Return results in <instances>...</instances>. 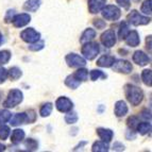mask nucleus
<instances>
[{"mask_svg": "<svg viewBox=\"0 0 152 152\" xmlns=\"http://www.w3.org/2000/svg\"><path fill=\"white\" fill-rule=\"evenodd\" d=\"M107 0H88V10L91 14H98L105 7Z\"/></svg>", "mask_w": 152, "mask_h": 152, "instance_id": "f8f14e48", "label": "nucleus"}, {"mask_svg": "<svg viewBox=\"0 0 152 152\" xmlns=\"http://www.w3.org/2000/svg\"><path fill=\"white\" fill-rule=\"evenodd\" d=\"M65 84L69 88H72V89H76L80 86V84H81V81L77 78L75 75H71V76H68L66 78L65 80Z\"/></svg>", "mask_w": 152, "mask_h": 152, "instance_id": "4be33fe9", "label": "nucleus"}, {"mask_svg": "<svg viewBox=\"0 0 152 152\" xmlns=\"http://www.w3.org/2000/svg\"><path fill=\"white\" fill-rule=\"evenodd\" d=\"M20 37L23 42L31 44L34 43V42H37L41 38V33L35 31L33 28H28L20 33Z\"/></svg>", "mask_w": 152, "mask_h": 152, "instance_id": "6e6552de", "label": "nucleus"}, {"mask_svg": "<svg viewBox=\"0 0 152 152\" xmlns=\"http://www.w3.org/2000/svg\"><path fill=\"white\" fill-rule=\"evenodd\" d=\"M116 34L113 30H107L101 35V43L103 44L107 48H111L116 44Z\"/></svg>", "mask_w": 152, "mask_h": 152, "instance_id": "9d476101", "label": "nucleus"}, {"mask_svg": "<svg viewBox=\"0 0 152 152\" xmlns=\"http://www.w3.org/2000/svg\"><path fill=\"white\" fill-rule=\"evenodd\" d=\"M127 138L128 140H131V138H133V140H134L135 138V134L134 133H133V130H132V131H128L127 132Z\"/></svg>", "mask_w": 152, "mask_h": 152, "instance_id": "49530a36", "label": "nucleus"}, {"mask_svg": "<svg viewBox=\"0 0 152 152\" xmlns=\"http://www.w3.org/2000/svg\"><path fill=\"white\" fill-rule=\"evenodd\" d=\"M14 16H15V11H14V10H9L8 12H7V14H5V17H4L5 23H12V19H13V17H14Z\"/></svg>", "mask_w": 152, "mask_h": 152, "instance_id": "a19ab883", "label": "nucleus"}, {"mask_svg": "<svg viewBox=\"0 0 152 152\" xmlns=\"http://www.w3.org/2000/svg\"><path fill=\"white\" fill-rule=\"evenodd\" d=\"M147 48H149V51L151 52V36H148L147 38Z\"/></svg>", "mask_w": 152, "mask_h": 152, "instance_id": "de8ad7c7", "label": "nucleus"}, {"mask_svg": "<svg viewBox=\"0 0 152 152\" xmlns=\"http://www.w3.org/2000/svg\"><path fill=\"white\" fill-rule=\"evenodd\" d=\"M10 128L8 126H5L4 124L0 126V140H5L10 135Z\"/></svg>", "mask_w": 152, "mask_h": 152, "instance_id": "473e14b6", "label": "nucleus"}, {"mask_svg": "<svg viewBox=\"0 0 152 152\" xmlns=\"http://www.w3.org/2000/svg\"><path fill=\"white\" fill-rule=\"evenodd\" d=\"M94 25L97 29H103V28H105L107 23H105L104 20H102V19H95Z\"/></svg>", "mask_w": 152, "mask_h": 152, "instance_id": "37998d69", "label": "nucleus"}, {"mask_svg": "<svg viewBox=\"0 0 152 152\" xmlns=\"http://www.w3.org/2000/svg\"><path fill=\"white\" fill-rule=\"evenodd\" d=\"M4 150H5V146L3 144H0V152L4 151Z\"/></svg>", "mask_w": 152, "mask_h": 152, "instance_id": "8fccbe9b", "label": "nucleus"}, {"mask_svg": "<svg viewBox=\"0 0 152 152\" xmlns=\"http://www.w3.org/2000/svg\"><path fill=\"white\" fill-rule=\"evenodd\" d=\"M27 122V115L26 113H18L15 114L13 117L10 118V124L13 127H17L21 124H26Z\"/></svg>", "mask_w": 152, "mask_h": 152, "instance_id": "f3484780", "label": "nucleus"}, {"mask_svg": "<svg viewBox=\"0 0 152 152\" xmlns=\"http://www.w3.org/2000/svg\"><path fill=\"white\" fill-rule=\"evenodd\" d=\"M74 75L80 80V81H86L87 77H88V71H87V69L81 68V67H80V69H78Z\"/></svg>", "mask_w": 152, "mask_h": 152, "instance_id": "cd10ccee", "label": "nucleus"}, {"mask_svg": "<svg viewBox=\"0 0 152 152\" xmlns=\"http://www.w3.org/2000/svg\"><path fill=\"white\" fill-rule=\"evenodd\" d=\"M41 3V0H27L23 4V9L28 12H35L39 9Z\"/></svg>", "mask_w": 152, "mask_h": 152, "instance_id": "6ab92c4d", "label": "nucleus"}, {"mask_svg": "<svg viewBox=\"0 0 152 152\" xmlns=\"http://www.w3.org/2000/svg\"><path fill=\"white\" fill-rule=\"evenodd\" d=\"M8 72H9V76H10V78L12 79L13 81L18 80V79L23 76V72H21V70L18 68V67H12V68H11Z\"/></svg>", "mask_w": 152, "mask_h": 152, "instance_id": "bb28decb", "label": "nucleus"}, {"mask_svg": "<svg viewBox=\"0 0 152 152\" xmlns=\"http://www.w3.org/2000/svg\"><path fill=\"white\" fill-rule=\"evenodd\" d=\"M26 134H25V131L21 129H16L13 131L12 135H11V142H12V144L14 145H18L20 144L21 142L23 140V138H25Z\"/></svg>", "mask_w": 152, "mask_h": 152, "instance_id": "a211bd4d", "label": "nucleus"}, {"mask_svg": "<svg viewBox=\"0 0 152 152\" xmlns=\"http://www.w3.org/2000/svg\"><path fill=\"white\" fill-rule=\"evenodd\" d=\"M102 15L103 17L107 19V20H118L121 16V12H120V9L117 8L116 5H105L103 9H102Z\"/></svg>", "mask_w": 152, "mask_h": 152, "instance_id": "20e7f679", "label": "nucleus"}, {"mask_svg": "<svg viewBox=\"0 0 152 152\" xmlns=\"http://www.w3.org/2000/svg\"><path fill=\"white\" fill-rule=\"evenodd\" d=\"M142 117L146 120L149 119V121H150V120H151V112L148 111V110H144V111L142 112Z\"/></svg>", "mask_w": 152, "mask_h": 152, "instance_id": "a18cd8bd", "label": "nucleus"}, {"mask_svg": "<svg viewBox=\"0 0 152 152\" xmlns=\"http://www.w3.org/2000/svg\"><path fill=\"white\" fill-rule=\"evenodd\" d=\"M11 117H12V114H11L10 111H8V110H1L0 111V124L8 122Z\"/></svg>", "mask_w": 152, "mask_h": 152, "instance_id": "c756f323", "label": "nucleus"}, {"mask_svg": "<svg viewBox=\"0 0 152 152\" xmlns=\"http://www.w3.org/2000/svg\"><path fill=\"white\" fill-rule=\"evenodd\" d=\"M124 93H126V97H127L128 101L132 104V105H138L144 99V93L140 87L131 85V84H127L124 86Z\"/></svg>", "mask_w": 152, "mask_h": 152, "instance_id": "f257e3e1", "label": "nucleus"}, {"mask_svg": "<svg viewBox=\"0 0 152 152\" xmlns=\"http://www.w3.org/2000/svg\"><path fill=\"white\" fill-rule=\"evenodd\" d=\"M78 115H77V113H75V112H68V114L65 116V121L67 122L68 124H76L77 121H78Z\"/></svg>", "mask_w": 152, "mask_h": 152, "instance_id": "72a5a7b5", "label": "nucleus"}, {"mask_svg": "<svg viewBox=\"0 0 152 152\" xmlns=\"http://www.w3.org/2000/svg\"><path fill=\"white\" fill-rule=\"evenodd\" d=\"M105 75L102 72L101 70H91V81H96V80H98L99 78H105Z\"/></svg>", "mask_w": 152, "mask_h": 152, "instance_id": "4c0bfd02", "label": "nucleus"}, {"mask_svg": "<svg viewBox=\"0 0 152 152\" xmlns=\"http://www.w3.org/2000/svg\"><path fill=\"white\" fill-rule=\"evenodd\" d=\"M128 21L130 23H132L133 26H144V25H148L150 23V18L140 14L137 11L133 10L128 15Z\"/></svg>", "mask_w": 152, "mask_h": 152, "instance_id": "423d86ee", "label": "nucleus"}, {"mask_svg": "<svg viewBox=\"0 0 152 152\" xmlns=\"http://www.w3.org/2000/svg\"><path fill=\"white\" fill-rule=\"evenodd\" d=\"M136 130L142 135L147 134V133H149L151 131V124L150 122H140V124H137Z\"/></svg>", "mask_w": 152, "mask_h": 152, "instance_id": "393cba45", "label": "nucleus"}, {"mask_svg": "<svg viewBox=\"0 0 152 152\" xmlns=\"http://www.w3.org/2000/svg\"><path fill=\"white\" fill-rule=\"evenodd\" d=\"M112 69L117 72H121V74H129L132 71V64L126 60H115L113 65L111 66Z\"/></svg>", "mask_w": 152, "mask_h": 152, "instance_id": "0eeeda50", "label": "nucleus"}, {"mask_svg": "<svg viewBox=\"0 0 152 152\" xmlns=\"http://www.w3.org/2000/svg\"><path fill=\"white\" fill-rule=\"evenodd\" d=\"M140 124V120H138V118H137L136 116L129 117L128 120H127L128 127H129L131 130H136V127H137V124Z\"/></svg>", "mask_w": 152, "mask_h": 152, "instance_id": "c9c22d12", "label": "nucleus"}, {"mask_svg": "<svg viewBox=\"0 0 152 152\" xmlns=\"http://www.w3.org/2000/svg\"><path fill=\"white\" fill-rule=\"evenodd\" d=\"M2 39H3V37H2V35H1V33H0V45L2 43Z\"/></svg>", "mask_w": 152, "mask_h": 152, "instance_id": "3c124183", "label": "nucleus"}, {"mask_svg": "<svg viewBox=\"0 0 152 152\" xmlns=\"http://www.w3.org/2000/svg\"><path fill=\"white\" fill-rule=\"evenodd\" d=\"M31 21V16L29 14H26V13H23V14H17L13 17L12 23L14 25V27L16 28H23L25 26H27L29 23Z\"/></svg>", "mask_w": 152, "mask_h": 152, "instance_id": "9b49d317", "label": "nucleus"}, {"mask_svg": "<svg viewBox=\"0 0 152 152\" xmlns=\"http://www.w3.org/2000/svg\"><path fill=\"white\" fill-rule=\"evenodd\" d=\"M65 61L67 65L69 67H72V68H80V67H84L86 65V60L77 53L67 54L65 58Z\"/></svg>", "mask_w": 152, "mask_h": 152, "instance_id": "39448f33", "label": "nucleus"}, {"mask_svg": "<svg viewBox=\"0 0 152 152\" xmlns=\"http://www.w3.org/2000/svg\"><path fill=\"white\" fill-rule=\"evenodd\" d=\"M142 80L147 86H151L152 85V72L151 69H145L142 72Z\"/></svg>", "mask_w": 152, "mask_h": 152, "instance_id": "b1692460", "label": "nucleus"}, {"mask_svg": "<svg viewBox=\"0 0 152 152\" xmlns=\"http://www.w3.org/2000/svg\"><path fill=\"white\" fill-rule=\"evenodd\" d=\"M25 146L30 151H34V150H36L38 148V142L35 140H33V138H28V140H26Z\"/></svg>", "mask_w": 152, "mask_h": 152, "instance_id": "f704fd0d", "label": "nucleus"}, {"mask_svg": "<svg viewBox=\"0 0 152 152\" xmlns=\"http://www.w3.org/2000/svg\"><path fill=\"white\" fill-rule=\"evenodd\" d=\"M113 150H115V151H124V146L121 144V142H115L114 145H113Z\"/></svg>", "mask_w": 152, "mask_h": 152, "instance_id": "c03bdc74", "label": "nucleus"}, {"mask_svg": "<svg viewBox=\"0 0 152 152\" xmlns=\"http://www.w3.org/2000/svg\"><path fill=\"white\" fill-rule=\"evenodd\" d=\"M124 39H126V43L131 47H137L140 43V38L137 31H130L127 36L124 37Z\"/></svg>", "mask_w": 152, "mask_h": 152, "instance_id": "4468645a", "label": "nucleus"}, {"mask_svg": "<svg viewBox=\"0 0 152 152\" xmlns=\"http://www.w3.org/2000/svg\"><path fill=\"white\" fill-rule=\"evenodd\" d=\"M128 105L126 104V102L122 101V100H119V101H117L116 103H115V115H116L117 117H124L127 115L128 113Z\"/></svg>", "mask_w": 152, "mask_h": 152, "instance_id": "2eb2a0df", "label": "nucleus"}, {"mask_svg": "<svg viewBox=\"0 0 152 152\" xmlns=\"http://www.w3.org/2000/svg\"><path fill=\"white\" fill-rule=\"evenodd\" d=\"M97 134L99 135V137L101 138L103 142H110L114 136V132L111 129H104V128H99L97 129Z\"/></svg>", "mask_w": 152, "mask_h": 152, "instance_id": "dca6fc26", "label": "nucleus"}, {"mask_svg": "<svg viewBox=\"0 0 152 152\" xmlns=\"http://www.w3.org/2000/svg\"><path fill=\"white\" fill-rule=\"evenodd\" d=\"M11 58V52L8 50L0 51V65H4L7 64Z\"/></svg>", "mask_w": 152, "mask_h": 152, "instance_id": "2f4dec72", "label": "nucleus"}, {"mask_svg": "<svg viewBox=\"0 0 152 152\" xmlns=\"http://www.w3.org/2000/svg\"><path fill=\"white\" fill-rule=\"evenodd\" d=\"M116 1L121 8L126 9V10H128L130 8V5H131V1L130 0H116Z\"/></svg>", "mask_w": 152, "mask_h": 152, "instance_id": "79ce46f5", "label": "nucleus"}, {"mask_svg": "<svg viewBox=\"0 0 152 152\" xmlns=\"http://www.w3.org/2000/svg\"><path fill=\"white\" fill-rule=\"evenodd\" d=\"M87 144V142H82L81 144H79L78 146H77L76 148H75V150H78V149H80L81 147H83V146H85V145Z\"/></svg>", "mask_w": 152, "mask_h": 152, "instance_id": "09e8293b", "label": "nucleus"}, {"mask_svg": "<svg viewBox=\"0 0 152 152\" xmlns=\"http://www.w3.org/2000/svg\"><path fill=\"white\" fill-rule=\"evenodd\" d=\"M44 46H45V43L43 41H39L38 39L37 42H34V43H31V45L29 46V49L31 51H39L44 48Z\"/></svg>", "mask_w": 152, "mask_h": 152, "instance_id": "e433bc0d", "label": "nucleus"}, {"mask_svg": "<svg viewBox=\"0 0 152 152\" xmlns=\"http://www.w3.org/2000/svg\"><path fill=\"white\" fill-rule=\"evenodd\" d=\"M91 151L93 152H107L109 151V142H103V140H99L96 142L93 147H91Z\"/></svg>", "mask_w": 152, "mask_h": 152, "instance_id": "5701e85b", "label": "nucleus"}, {"mask_svg": "<svg viewBox=\"0 0 152 152\" xmlns=\"http://www.w3.org/2000/svg\"><path fill=\"white\" fill-rule=\"evenodd\" d=\"M133 62L140 66H146L150 63V58L145 52L138 50L135 51L133 54Z\"/></svg>", "mask_w": 152, "mask_h": 152, "instance_id": "ddd939ff", "label": "nucleus"}, {"mask_svg": "<svg viewBox=\"0 0 152 152\" xmlns=\"http://www.w3.org/2000/svg\"><path fill=\"white\" fill-rule=\"evenodd\" d=\"M56 107L61 113H68L74 107V103L67 97H60L56 101Z\"/></svg>", "mask_w": 152, "mask_h": 152, "instance_id": "1a4fd4ad", "label": "nucleus"}, {"mask_svg": "<svg viewBox=\"0 0 152 152\" xmlns=\"http://www.w3.org/2000/svg\"><path fill=\"white\" fill-rule=\"evenodd\" d=\"M82 54L86 60H94L98 53L100 52V47H99L98 43H91V42H88V43L83 44V47H82Z\"/></svg>", "mask_w": 152, "mask_h": 152, "instance_id": "7ed1b4c3", "label": "nucleus"}, {"mask_svg": "<svg viewBox=\"0 0 152 152\" xmlns=\"http://www.w3.org/2000/svg\"><path fill=\"white\" fill-rule=\"evenodd\" d=\"M115 61V58L112 56H102L101 58L97 61V65L100 67H111Z\"/></svg>", "mask_w": 152, "mask_h": 152, "instance_id": "412c9836", "label": "nucleus"}, {"mask_svg": "<svg viewBox=\"0 0 152 152\" xmlns=\"http://www.w3.org/2000/svg\"><path fill=\"white\" fill-rule=\"evenodd\" d=\"M52 109H53V105L50 102H47L41 107V111H39V114H41L42 117H48L49 115L51 114L52 112Z\"/></svg>", "mask_w": 152, "mask_h": 152, "instance_id": "a878e982", "label": "nucleus"}, {"mask_svg": "<svg viewBox=\"0 0 152 152\" xmlns=\"http://www.w3.org/2000/svg\"><path fill=\"white\" fill-rule=\"evenodd\" d=\"M23 100V95L19 89H12L9 93L8 97L5 99V101L3 102V107L7 109H12L21 103Z\"/></svg>", "mask_w": 152, "mask_h": 152, "instance_id": "f03ea898", "label": "nucleus"}, {"mask_svg": "<svg viewBox=\"0 0 152 152\" xmlns=\"http://www.w3.org/2000/svg\"><path fill=\"white\" fill-rule=\"evenodd\" d=\"M8 77H9L8 70L5 68H3V67H0V84H2L3 82H5Z\"/></svg>", "mask_w": 152, "mask_h": 152, "instance_id": "ea45409f", "label": "nucleus"}, {"mask_svg": "<svg viewBox=\"0 0 152 152\" xmlns=\"http://www.w3.org/2000/svg\"><path fill=\"white\" fill-rule=\"evenodd\" d=\"M27 115V124H32V122L35 121V118H36V114L35 112L33 111V110H30L26 113Z\"/></svg>", "mask_w": 152, "mask_h": 152, "instance_id": "58836bf2", "label": "nucleus"}, {"mask_svg": "<svg viewBox=\"0 0 152 152\" xmlns=\"http://www.w3.org/2000/svg\"><path fill=\"white\" fill-rule=\"evenodd\" d=\"M95 36H96V31H95L94 29L88 28L82 33L81 38H80V42H81V44L88 43V42H91L93 39H94Z\"/></svg>", "mask_w": 152, "mask_h": 152, "instance_id": "aec40b11", "label": "nucleus"}, {"mask_svg": "<svg viewBox=\"0 0 152 152\" xmlns=\"http://www.w3.org/2000/svg\"><path fill=\"white\" fill-rule=\"evenodd\" d=\"M130 32V29H129V26H128V23H126V21H122L121 23H120V27H119V37L124 38L127 36V34Z\"/></svg>", "mask_w": 152, "mask_h": 152, "instance_id": "7c9ffc66", "label": "nucleus"}, {"mask_svg": "<svg viewBox=\"0 0 152 152\" xmlns=\"http://www.w3.org/2000/svg\"><path fill=\"white\" fill-rule=\"evenodd\" d=\"M142 12L146 15H151L152 12V0H145L142 5Z\"/></svg>", "mask_w": 152, "mask_h": 152, "instance_id": "c85d7f7f", "label": "nucleus"}]
</instances>
